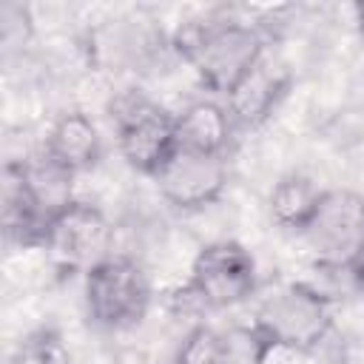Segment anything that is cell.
<instances>
[{
	"mask_svg": "<svg viewBox=\"0 0 364 364\" xmlns=\"http://www.w3.org/2000/svg\"><path fill=\"white\" fill-rule=\"evenodd\" d=\"M347 276L353 279V284L364 293V245H361V250L355 253V259L350 262V267H347Z\"/></svg>",
	"mask_w": 364,
	"mask_h": 364,
	"instance_id": "ac0fdd59",
	"label": "cell"
},
{
	"mask_svg": "<svg viewBox=\"0 0 364 364\" xmlns=\"http://www.w3.org/2000/svg\"><path fill=\"white\" fill-rule=\"evenodd\" d=\"M11 168L23 185V191L28 193V199L48 219L74 202V173L65 171L63 165H57L43 148L26 159L11 162Z\"/></svg>",
	"mask_w": 364,
	"mask_h": 364,
	"instance_id": "7c38bea8",
	"label": "cell"
},
{
	"mask_svg": "<svg viewBox=\"0 0 364 364\" xmlns=\"http://www.w3.org/2000/svg\"><path fill=\"white\" fill-rule=\"evenodd\" d=\"M299 236L316 264L347 273L364 245V196L347 188L321 191V199Z\"/></svg>",
	"mask_w": 364,
	"mask_h": 364,
	"instance_id": "8992f818",
	"label": "cell"
},
{
	"mask_svg": "<svg viewBox=\"0 0 364 364\" xmlns=\"http://www.w3.org/2000/svg\"><path fill=\"white\" fill-rule=\"evenodd\" d=\"M228 179H230L228 156L193 154L179 148L154 176L159 196L173 210L182 213H196L216 205L228 191Z\"/></svg>",
	"mask_w": 364,
	"mask_h": 364,
	"instance_id": "ba28073f",
	"label": "cell"
},
{
	"mask_svg": "<svg viewBox=\"0 0 364 364\" xmlns=\"http://www.w3.org/2000/svg\"><path fill=\"white\" fill-rule=\"evenodd\" d=\"M318 199H321V188L310 176L290 171L273 182L270 196H267V210H270V219L282 230L299 236L304 230V225L310 222Z\"/></svg>",
	"mask_w": 364,
	"mask_h": 364,
	"instance_id": "5bb4252c",
	"label": "cell"
},
{
	"mask_svg": "<svg viewBox=\"0 0 364 364\" xmlns=\"http://www.w3.org/2000/svg\"><path fill=\"white\" fill-rule=\"evenodd\" d=\"M151 279L145 267L122 253H111L82 273V301L88 321L100 330H128L151 310Z\"/></svg>",
	"mask_w": 364,
	"mask_h": 364,
	"instance_id": "277c9868",
	"label": "cell"
},
{
	"mask_svg": "<svg viewBox=\"0 0 364 364\" xmlns=\"http://www.w3.org/2000/svg\"><path fill=\"white\" fill-rule=\"evenodd\" d=\"M43 151L57 165H63L65 171H71L77 176V173L91 171L102 159V136H100V128L91 119V114L71 108V111H63L51 122Z\"/></svg>",
	"mask_w": 364,
	"mask_h": 364,
	"instance_id": "30bf717a",
	"label": "cell"
},
{
	"mask_svg": "<svg viewBox=\"0 0 364 364\" xmlns=\"http://www.w3.org/2000/svg\"><path fill=\"white\" fill-rule=\"evenodd\" d=\"M290 82V71L264 54L225 97V108L233 119V128L250 131L264 125L279 108V102L287 97Z\"/></svg>",
	"mask_w": 364,
	"mask_h": 364,
	"instance_id": "9c48e42d",
	"label": "cell"
},
{
	"mask_svg": "<svg viewBox=\"0 0 364 364\" xmlns=\"http://www.w3.org/2000/svg\"><path fill=\"white\" fill-rule=\"evenodd\" d=\"M111 222L108 216L82 199H74L48 219L43 250L68 270H88L111 256Z\"/></svg>",
	"mask_w": 364,
	"mask_h": 364,
	"instance_id": "52a82bcc",
	"label": "cell"
},
{
	"mask_svg": "<svg viewBox=\"0 0 364 364\" xmlns=\"http://www.w3.org/2000/svg\"><path fill=\"white\" fill-rule=\"evenodd\" d=\"M233 119L225 102L193 100L176 114V148L210 156H228L233 139Z\"/></svg>",
	"mask_w": 364,
	"mask_h": 364,
	"instance_id": "8fae6325",
	"label": "cell"
},
{
	"mask_svg": "<svg viewBox=\"0 0 364 364\" xmlns=\"http://www.w3.org/2000/svg\"><path fill=\"white\" fill-rule=\"evenodd\" d=\"M173 51L196 71L202 88L228 91L267 54L262 31L242 20H191L173 34Z\"/></svg>",
	"mask_w": 364,
	"mask_h": 364,
	"instance_id": "7a4b0ae2",
	"label": "cell"
},
{
	"mask_svg": "<svg viewBox=\"0 0 364 364\" xmlns=\"http://www.w3.org/2000/svg\"><path fill=\"white\" fill-rule=\"evenodd\" d=\"M46 228H48V216L40 213V208L28 199V193L23 191L9 162L3 173V239L6 245L20 247V250H43Z\"/></svg>",
	"mask_w": 364,
	"mask_h": 364,
	"instance_id": "4fadbf2b",
	"label": "cell"
},
{
	"mask_svg": "<svg viewBox=\"0 0 364 364\" xmlns=\"http://www.w3.org/2000/svg\"><path fill=\"white\" fill-rule=\"evenodd\" d=\"M259 287L256 259L242 242L216 239L208 242L191 264L188 282L176 290L179 307H191L196 313L228 310L247 301Z\"/></svg>",
	"mask_w": 364,
	"mask_h": 364,
	"instance_id": "3957f363",
	"label": "cell"
},
{
	"mask_svg": "<svg viewBox=\"0 0 364 364\" xmlns=\"http://www.w3.org/2000/svg\"><path fill=\"white\" fill-rule=\"evenodd\" d=\"M114 134L125 165L154 179L176 151V114L142 94H125L114 102Z\"/></svg>",
	"mask_w": 364,
	"mask_h": 364,
	"instance_id": "5b68a950",
	"label": "cell"
},
{
	"mask_svg": "<svg viewBox=\"0 0 364 364\" xmlns=\"http://www.w3.org/2000/svg\"><path fill=\"white\" fill-rule=\"evenodd\" d=\"M233 344L213 324H193L176 344L171 364H230Z\"/></svg>",
	"mask_w": 364,
	"mask_h": 364,
	"instance_id": "9a60e30c",
	"label": "cell"
},
{
	"mask_svg": "<svg viewBox=\"0 0 364 364\" xmlns=\"http://www.w3.org/2000/svg\"><path fill=\"white\" fill-rule=\"evenodd\" d=\"M11 364H71V350L54 327H37L17 341Z\"/></svg>",
	"mask_w": 364,
	"mask_h": 364,
	"instance_id": "2e32d148",
	"label": "cell"
},
{
	"mask_svg": "<svg viewBox=\"0 0 364 364\" xmlns=\"http://www.w3.org/2000/svg\"><path fill=\"white\" fill-rule=\"evenodd\" d=\"M333 333V301L307 282H284L267 293L242 330L247 358L262 364L270 353H316Z\"/></svg>",
	"mask_w": 364,
	"mask_h": 364,
	"instance_id": "6da1fadb",
	"label": "cell"
},
{
	"mask_svg": "<svg viewBox=\"0 0 364 364\" xmlns=\"http://www.w3.org/2000/svg\"><path fill=\"white\" fill-rule=\"evenodd\" d=\"M0 37H3L6 51L28 46V40L34 37V17H31L28 6L6 3L0 9Z\"/></svg>",
	"mask_w": 364,
	"mask_h": 364,
	"instance_id": "e0dca14e",
	"label": "cell"
}]
</instances>
